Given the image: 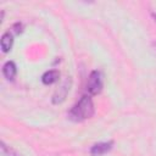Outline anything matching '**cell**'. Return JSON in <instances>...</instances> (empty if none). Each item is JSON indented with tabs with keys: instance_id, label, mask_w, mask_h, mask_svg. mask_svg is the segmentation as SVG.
I'll list each match as a JSON object with an SVG mask.
<instances>
[{
	"instance_id": "1",
	"label": "cell",
	"mask_w": 156,
	"mask_h": 156,
	"mask_svg": "<svg viewBox=\"0 0 156 156\" xmlns=\"http://www.w3.org/2000/svg\"><path fill=\"white\" fill-rule=\"evenodd\" d=\"M93 115H94V104H93V100L90 99V96H88V95L82 96L80 100L68 112V117L76 122L88 119Z\"/></svg>"
},
{
	"instance_id": "2",
	"label": "cell",
	"mask_w": 156,
	"mask_h": 156,
	"mask_svg": "<svg viewBox=\"0 0 156 156\" xmlns=\"http://www.w3.org/2000/svg\"><path fill=\"white\" fill-rule=\"evenodd\" d=\"M102 74L100 71H93L89 76V79H88V84H87V88H88V91L93 95L95 94H99L102 89Z\"/></svg>"
},
{
	"instance_id": "3",
	"label": "cell",
	"mask_w": 156,
	"mask_h": 156,
	"mask_svg": "<svg viewBox=\"0 0 156 156\" xmlns=\"http://www.w3.org/2000/svg\"><path fill=\"white\" fill-rule=\"evenodd\" d=\"M69 91V83H68V80H65L63 83H62V85L56 90V93L54 94V98H52V102L54 104H60V102H62L63 100H65V98H66V95H67V93Z\"/></svg>"
},
{
	"instance_id": "4",
	"label": "cell",
	"mask_w": 156,
	"mask_h": 156,
	"mask_svg": "<svg viewBox=\"0 0 156 156\" xmlns=\"http://www.w3.org/2000/svg\"><path fill=\"white\" fill-rule=\"evenodd\" d=\"M111 147H112V141L95 144V145L91 147V154H93L94 156H100V155L105 154L106 151H108Z\"/></svg>"
},
{
	"instance_id": "5",
	"label": "cell",
	"mask_w": 156,
	"mask_h": 156,
	"mask_svg": "<svg viewBox=\"0 0 156 156\" xmlns=\"http://www.w3.org/2000/svg\"><path fill=\"white\" fill-rule=\"evenodd\" d=\"M2 73H4L6 79L12 80L16 76V65L12 61H7L2 67Z\"/></svg>"
},
{
	"instance_id": "6",
	"label": "cell",
	"mask_w": 156,
	"mask_h": 156,
	"mask_svg": "<svg viewBox=\"0 0 156 156\" xmlns=\"http://www.w3.org/2000/svg\"><path fill=\"white\" fill-rule=\"evenodd\" d=\"M58 77H60L58 71L51 69V71H48V72H45V73L43 74L41 80H43L44 84H52V83H55V82L58 79Z\"/></svg>"
},
{
	"instance_id": "7",
	"label": "cell",
	"mask_w": 156,
	"mask_h": 156,
	"mask_svg": "<svg viewBox=\"0 0 156 156\" xmlns=\"http://www.w3.org/2000/svg\"><path fill=\"white\" fill-rule=\"evenodd\" d=\"M12 41H13V40H12V35L10 34V32L4 33L2 37H1V43H0V45H1V50H2L4 52L10 51L11 48H12Z\"/></svg>"
},
{
	"instance_id": "8",
	"label": "cell",
	"mask_w": 156,
	"mask_h": 156,
	"mask_svg": "<svg viewBox=\"0 0 156 156\" xmlns=\"http://www.w3.org/2000/svg\"><path fill=\"white\" fill-rule=\"evenodd\" d=\"M1 151L5 156H22L21 154H18L17 151H15L12 147L5 145V143H1Z\"/></svg>"
},
{
	"instance_id": "9",
	"label": "cell",
	"mask_w": 156,
	"mask_h": 156,
	"mask_svg": "<svg viewBox=\"0 0 156 156\" xmlns=\"http://www.w3.org/2000/svg\"><path fill=\"white\" fill-rule=\"evenodd\" d=\"M152 17H154V20H155V22H156V13H152Z\"/></svg>"
}]
</instances>
